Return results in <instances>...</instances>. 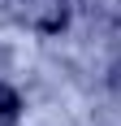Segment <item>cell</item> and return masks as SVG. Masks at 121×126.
<instances>
[{
    "instance_id": "2",
    "label": "cell",
    "mask_w": 121,
    "mask_h": 126,
    "mask_svg": "<svg viewBox=\"0 0 121 126\" xmlns=\"http://www.w3.org/2000/svg\"><path fill=\"white\" fill-rule=\"evenodd\" d=\"M17 109H22V96H17L9 83H0V126H13V122H17Z\"/></svg>"
},
{
    "instance_id": "1",
    "label": "cell",
    "mask_w": 121,
    "mask_h": 126,
    "mask_svg": "<svg viewBox=\"0 0 121 126\" xmlns=\"http://www.w3.org/2000/svg\"><path fill=\"white\" fill-rule=\"evenodd\" d=\"M17 13H22L35 31H48V35L60 31L65 17H69V13H65V0H17Z\"/></svg>"
}]
</instances>
